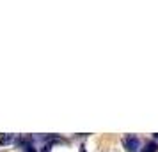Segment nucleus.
Masks as SVG:
<instances>
[{
	"label": "nucleus",
	"mask_w": 158,
	"mask_h": 152,
	"mask_svg": "<svg viewBox=\"0 0 158 152\" xmlns=\"http://www.w3.org/2000/svg\"><path fill=\"white\" fill-rule=\"evenodd\" d=\"M13 140H15L13 134H0V145H9Z\"/></svg>",
	"instance_id": "2"
},
{
	"label": "nucleus",
	"mask_w": 158,
	"mask_h": 152,
	"mask_svg": "<svg viewBox=\"0 0 158 152\" xmlns=\"http://www.w3.org/2000/svg\"><path fill=\"white\" fill-rule=\"evenodd\" d=\"M139 145H140V142H139V138L137 136H126L124 138V147H126L130 152L139 150Z\"/></svg>",
	"instance_id": "1"
},
{
	"label": "nucleus",
	"mask_w": 158,
	"mask_h": 152,
	"mask_svg": "<svg viewBox=\"0 0 158 152\" xmlns=\"http://www.w3.org/2000/svg\"><path fill=\"white\" fill-rule=\"evenodd\" d=\"M144 150H146V152H155V150H156V143H153V142L148 143V147H146Z\"/></svg>",
	"instance_id": "3"
}]
</instances>
